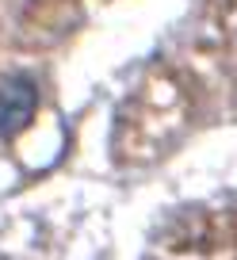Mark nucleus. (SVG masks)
<instances>
[{
    "mask_svg": "<svg viewBox=\"0 0 237 260\" xmlns=\"http://www.w3.org/2000/svg\"><path fill=\"white\" fill-rule=\"evenodd\" d=\"M35 96H39V92H35L31 77H23V73L4 84V92H0V134H16V130L31 119Z\"/></svg>",
    "mask_w": 237,
    "mask_h": 260,
    "instance_id": "nucleus-1",
    "label": "nucleus"
}]
</instances>
